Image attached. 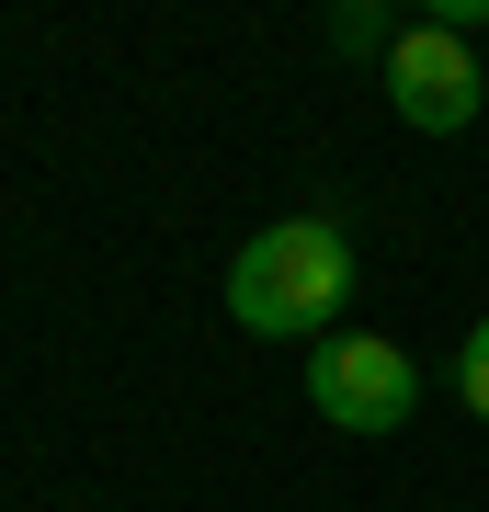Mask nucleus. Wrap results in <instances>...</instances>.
<instances>
[{
  "mask_svg": "<svg viewBox=\"0 0 489 512\" xmlns=\"http://www.w3.org/2000/svg\"><path fill=\"white\" fill-rule=\"evenodd\" d=\"M342 296H353V239L330 217H285L228 262V319L262 342H319L342 319Z\"/></svg>",
  "mask_w": 489,
  "mask_h": 512,
  "instance_id": "1",
  "label": "nucleus"
},
{
  "mask_svg": "<svg viewBox=\"0 0 489 512\" xmlns=\"http://www.w3.org/2000/svg\"><path fill=\"white\" fill-rule=\"evenodd\" d=\"M308 399L342 433H399L421 399V365L399 342H376V330H330V342H308Z\"/></svg>",
  "mask_w": 489,
  "mask_h": 512,
  "instance_id": "2",
  "label": "nucleus"
},
{
  "mask_svg": "<svg viewBox=\"0 0 489 512\" xmlns=\"http://www.w3.org/2000/svg\"><path fill=\"white\" fill-rule=\"evenodd\" d=\"M387 103H399V126H421V137H467L478 126V57H467V35L399 23V46H387Z\"/></svg>",
  "mask_w": 489,
  "mask_h": 512,
  "instance_id": "3",
  "label": "nucleus"
},
{
  "mask_svg": "<svg viewBox=\"0 0 489 512\" xmlns=\"http://www.w3.org/2000/svg\"><path fill=\"white\" fill-rule=\"evenodd\" d=\"M455 399H467V410L489 421V319L467 330V353H455Z\"/></svg>",
  "mask_w": 489,
  "mask_h": 512,
  "instance_id": "4",
  "label": "nucleus"
}]
</instances>
